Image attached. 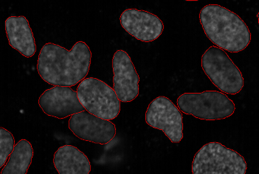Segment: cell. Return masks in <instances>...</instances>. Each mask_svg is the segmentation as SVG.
I'll return each instance as SVG.
<instances>
[{"label":"cell","mask_w":259,"mask_h":174,"mask_svg":"<svg viewBox=\"0 0 259 174\" xmlns=\"http://www.w3.org/2000/svg\"><path fill=\"white\" fill-rule=\"evenodd\" d=\"M92 53L83 41L75 43L70 51L46 44L40 51L37 70L41 78L53 86H72L86 78Z\"/></svg>","instance_id":"obj_1"},{"label":"cell","mask_w":259,"mask_h":174,"mask_svg":"<svg viewBox=\"0 0 259 174\" xmlns=\"http://www.w3.org/2000/svg\"><path fill=\"white\" fill-rule=\"evenodd\" d=\"M199 20L207 38L223 51L239 53L250 43L248 27L237 14L217 5L201 10Z\"/></svg>","instance_id":"obj_2"},{"label":"cell","mask_w":259,"mask_h":174,"mask_svg":"<svg viewBox=\"0 0 259 174\" xmlns=\"http://www.w3.org/2000/svg\"><path fill=\"white\" fill-rule=\"evenodd\" d=\"M244 157L220 143H210L198 151L192 163L194 174H245Z\"/></svg>","instance_id":"obj_3"},{"label":"cell","mask_w":259,"mask_h":174,"mask_svg":"<svg viewBox=\"0 0 259 174\" xmlns=\"http://www.w3.org/2000/svg\"><path fill=\"white\" fill-rule=\"evenodd\" d=\"M183 113L205 120H217L231 117L234 113V103L226 95L218 91L185 93L178 100Z\"/></svg>","instance_id":"obj_4"},{"label":"cell","mask_w":259,"mask_h":174,"mask_svg":"<svg viewBox=\"0 0 259 174\" xmlns=\"http://www.w3.org/2000/svg\"><path fill=\"white\" fill-rule=\"evenodd\" d=\"M77 93L85 110L96 117L112 120L120 113V101L116 93L99 79H83L78 85Z\"/></svg>","instance_id":"obj_5"},{"label":"cell","mask_w":259,"mask_h":174,"mask_svg":"<svg viewBox=\"0 0 259 174\" xmlns=\"http://www.w3.org/2000/svg\"><path fill=\"white\" fill-rule=\"evenodd\" d=\"M202 67L207 77L222 93L236 95L244 87V78L223 50L210 47L202 58Z\"/></svg>","instance_id":"obj_6"},{"label":"cell","mask_w":259,"mask_h":174,"mask_svg":"<svg viewBox=\"0 0 259 174\" xmlns=\"http://www.w3.org/2000/svg\"><path fill=\"white\" fill-rule=\"evenodd\" d=\"M146 121L152 128L162 130L172 143L183 140V116L180 109L165 97H158L149 104Z\"/></svg>","instance_id":"obj_7"},{"label":"cell","mask_w":259,"mask_h":174,"mask_svg":"<svg viewBox=\"0 0 259 174\" xmlns=\"http://www.w3.org/2000/svg\"><path fill=\"white\" fill-rule=\"evenodd\" d=\"M69 128L79 139L96 144H107L116 135L115 124L86 111L72 115L69 120Z\"/></svg>","instance_id":"obj_8"},{"label":"cell","mask_w":259,"mask_h":174,"mask_svg":"<svg viewBox=\"0 0 259 174\" xmlns=\"http://www.w3.org/2000/svg\"><path fill=\"white\" fill-rule=\"evenodd\" d=\"M38 104L45 114L59 119L86 111L77 92L68 86H55L46 90L40 96Z\"/></svg>","instance_id":"obj_9"},{"label":"cell","mask_w":259,"mask_h":174,"mask_svg":"<svg viewBox=\"0 0 259 174\" xmlns=\"http://www.w3.org/2000/svg\"><path fill=\"white\" fill-rule=\"evenodd\" d=\"M114 91L120 101L131 102L139 95L140 78L133 61L124 51H117L112 59Z\"/></svg>","instance_id":"obj_10"},{"label":"cell","mask_w":259,"mask_h":174,"mask_svg":"<svg viewBox=\"0 0 259 174\" xmlns=\"http://www.w3.org/2000/svg\"><path fill=\"white\" fill-rule=\"evenodd\" d=\"M120 21L128 34L145 42L157 39L163 31L162 21L157 16L144 11L125 10L122 13Z\"/></svg>","instance_id":"obj_11"},{"label":"cell","mask_w":259,"mask_h":174,"mask_svg":"<svg viewBox=\"0 0 259 174\" xmlns=\"http://www.w3.org/2000/svg\"><path fill=\"white\" fill-rule=\"evenodd\" d=\"M6 30L9 44L14 49L27 58L36 51L33 32L25 17H11L6 20Z\"/></svg>","instance_id":"obj_12"},{"label":"cell","mask_w":259,"mask_h":174,"mask_svg":"<svg viewBox=\"0 0 259 174\" xmlns=\"http://www.w3.org/2000/svg\"><path fill=\"white\" fill-rule=\"evenodd\" d=\"M54 163L60 174H88L91 171L88 157L75 146L59 148L55 154Z\"/></svg>","instance_id":"obj_13"},{"label":"cell","mask_w":259,"mask_h":174,"mask_svg":"<svg viewBox=\"0 0 259 174\" xmlns=\"http://www.w3.org/2000/svg\"><path fill=\"white\" fill-rule=\"evenodd\" d=\"M33 150L26 140H21L15 145L9 162L2 170V174H26L33 159Z\"/></svg>","instance_id":"obj_14"},{"label":"cell","mask_w":259,"mask_h":174,"mask_svg":"<svg viewBox=\"0 0 259 174\" xmlns=\"http://www.w3.org/2000/svg\"><path fill=\"white\" fill-rule=\"evenodd\" d=\"M15 147V141L12 134L5 128H0V167L6 165V160L10 157Z\"/></svg>","instance_id":"obj_15"}]
</instances>
